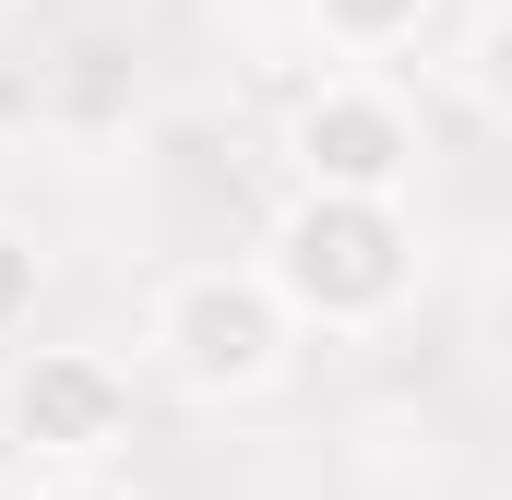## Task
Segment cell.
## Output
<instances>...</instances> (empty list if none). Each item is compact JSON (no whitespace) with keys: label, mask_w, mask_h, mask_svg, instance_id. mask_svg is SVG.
Instances as JSON below:
<instances>
[{"label":"cell","mask_w":512,"mask_h":500,"mask_svg":"<svg viewBox=\"0 0 512 500\" xmlns=\"http://www.w3.org/2000/svg\"><path fill=\"white\" fill-rule=\"evenodd\" d=\"M36 298H48V250H36V227H12V215H0V334H24V322H36Z\"/></svg>","instance_id":"6"},{"label":"cell","mask_w":512,"mask_h":500,"mask_svg":"<svg viewBox=\"0 0 512 500\" xmlns=\"http://www.w3.org/2000/svg\"><path fill=\"white\" fill-rule=\"evenodd\" d=\"M262 286L298 334H382L393 310L417 298L429 250L405 203H334V191H298L274 227H262Z\"/></svg>","instance_id":"1"},{"label":"cell","mask_w":512,"mask_h":500,"mask_svg":"<svg viewBox=\"0 0 512 500\" xmlns=\"http://www.w3.org/2000/svg\"><path fill=\"white\" fill-rule=\"evenodd\" d=\"M36 120H48V72L36 60H0V143H24Z\"/></svg>","instance_id":"7"},{"label":"cell","mask_w":512,"mask_h":500,"mask_svg":"<svg viewBox=\"0 0 512 500\" xmlns=\"http://www.w3.org/2000/svg\"><path fill=\"white\" fill-rule=\"evenodd\" d=\"M24 500H131V489H120V477H36Z\"/></svg>","instance_id":"8"},{"label":"cell","mask_w":512,"mask_h":500,"mask_svg":"<svg viewBox=\"0 0 512 500\" xmlns=\"http://www.w3.org/2000/svg\"><path fill=\"white\" fill-rule=\"evenodd\" d=\"M310 24H322V48L382 60V48H405V36L429 24V0H310Z\"/></svg>","instance_id":"5"},{"label":"cell","mask_w":512,"mask_h":500,"mask_svg":"<svg viewBox=\"0 0 512 500\" xmlns=\"http://www.w3.org/2000/svg\"><path fill=\"white\" fill-rule=\"evenodd\" d=\"M143 346H155V370L179 381V393H203V405L274 393V381L298 370V322L274 310V286H262L251 262H191V274H167Z\"/></svg>","instance_id":"2"},{"label":"cell","mask_w":512,"mask_h":500,"mask_svg":"<svg viewBox=\"0 0 512 500\" xmlns=\"http://www.w3.org/2000/svg\"><path fill=\"white\" fill-rule=\"evenodd\" d=\"M12 441L48 477H108V453L131 441V370L96 346H36L12 370Z\"/></svg>","instance_id":"4"},{"label":"cell","mask_w":512,"mask_h":500,"mask_svg":"<svg viewBox=\"0 0 512 500\" xmlns=\"http://www.w3.org/2000/svg\"><path fill=\"white\" fill-rule=\"evenodd\" d=\"M286 167H298V191H334V203H405L417 191V108L393 84H358L346 72V84L298 96Z\"/></svg>","instance_id":"3"}]
</instances>
